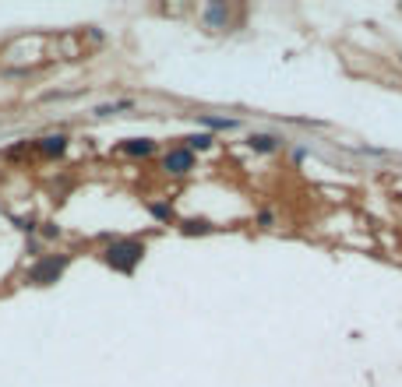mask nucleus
Here are the masks:
<instances>
[{
	"label": "nucleus",
	"instance_id": "obj_10",
	"mask_svg": "<svg viewBox=\"0 0 402 387\" xmlns=\"http://www.w3.org/2000/svg\"><path fill=\"white\" fill-rule=\"evenodd\" d=\"M205 127L208 130H233L237 120H222V116H205Z\"/></svg>",
	"mask_w": 402,
	"mask_h": 387
},
{
	"label": "nucleus",
	"instance_id": "obj_8",
	"mask_svg": "<svg viewBox=\"0 0 402 387\" xmlns=\"http://www.w3.org/2000/svg\"><path fill=\"white\" fill-rule=\"evenodd\" d=\"M180 229H184L188 236H205V232H212V225H208L205 218H188V222H184Z\"/></svg>",
	"mask_w": 402,
	"mask_h": 387
},
{
	"label": "nucleus",
	"instance_id": "obj_7",
	"mask_svg": "<svg viewBox=\"0 0 402 387\" xmlns=\"http://www.w3.org/2000/svg\"><path fill=\"white\" fill-rule=\"evenodd\" d=\"M226 18H229V11H226L222 4H212V7L205 11V21H208V25H215V28H219V25H226Z\"/></svg>",
	"mask_w": 402,
	"mask_h": 387
},
{
	"label": "nucleus",
	"instance_id": "obj_4",
	"mask_svg": "<svg viewBox=\"0 0 402 387\" xmlns=\"http://www.w3.org/2000/svg\"><path fill=\"white\" fill-rule=\"evenodd\" d=\"M36 148H39L46 159H60V155L67 152V138H64V134H50V138H39Z\"/></svg>",
	"mask_w": 402,
	"mask_h": 387
},
{
	"label": "nucleus",
	"instance_id": "obj_3",
	"mask_svg": "<svg viewBox=\"0 0 402 387\" xmlns=\"http://www.w3.org/2000/svg\"><path fill=\"white\" fill-rule=\"evenodd\" d=\"M163 169H166V173H173V176H184V173H191V169H195V152H188V148H177V152H170V155L163 159Z\"/></svg>",
	"mask_w": 402,
	"mask_h": 387
},
{
	"label": "nucleus",
	"instance_id": "obj_12",
	"mask_svg": "<svg viewBox=\"0 0 402 387\" xmlns=\"http://www.w3.org/2000/svg\"><path fill=\"white\" fill-rule=\"evenodd\" d=\"M148 211H152L156 218H170V204H148Z\"/></svg>",
	"mask_w": 402,
	"mask_h": 387
},
{
	"label": "nucleus",
	"instance_id": "obj_2",
	"mask_svg": "<svg viewBox=\"0 0 402 387\" xmlns=\"http://www.w3.org/2000/svg\"><path fill=\"white\" fill-rule=\"evenodd\" d=\"M64 268H67V257L64 254H46V257H39L25 271V282H32V286H53L64 275Z\"/></svg>",
	"mask_w": 402,
	"mask_h": 387
},
{
	"label": "nucleus",
	"instance_id": "obj_9",
	"mask_svg": "<svg viewBox=\"0 0 402 387\" xmlns=\"http://www.w3.org/2000/svg\"><path fill=\"white\" fill-rule=\"evenodd\" d=\"M134 102L131 99H120V102H109V106H99L96 109V116H113V113H120V109H131Z\"/></svg>",
	"mask_w": 402,
	"mask_h": 387
},
{
	"label": "nucleus",
	"instance_id": "obj_5",
	"mask_svg": "<svg viewBox=\"0 0 402 387\" xmlns=\"http://www.w3.org/2000/svg\"><path fill=\"white\" fill-rule=\"evenodd\" d=\"M120 152H124V155H134V159H145V155H152V152H156V141L134 138V141H124V145H120Z\"/></svg>",
	"mask_w": 402,
	"mask_h": 387
},
{
	"label": "nucleus",
	"instance_id": "obj_11",
	"mask_svg": "<svg viewBox=\"0 0 402 387\" xmlns=\"http://www.w3.org/2000/svg\"><path fill=\"white\" fill-rule=\"evenodd\" d=\"M212 141H215L212 134H195V138H188V152L191 148H212Z\"/></svg>",
	"mask_w": 402,
	"mask_h": 387
},
{
	"label": "nucleus",
	"instance_id": "obj_1",
	"mask_svg": "<svg viewBox=\"0 0 402 387\" xmlns=\"http://www.w3.org/2000/svg\"><path fill=\"white\" fill-rule=\"evenodd\" d=\"M145 257V243L141 240H116V243H109L106 250H102V261L113 268V271H134L138 268V261Z\"/></svg>",
	"mask_w": 402,
	"mask_h": 387
},
{
	"label": "nucleus",
	"instance_id": "obj_6",
	"mask_svg": "<svg viewBox=\"0 0 402 387\" xmlns=\"http://www.w3.org/2000/svg\"><path fill=\"white\" fill-rule=\"evenodd\" d=\"M251 148H254V152H276V148H279V138H276V134H254V138H251Z\"/></svg>",
	"mask_w": 402,
	"mask_h": 387
},
{
	"label": "nucleus",
	"instance_id": "obj_13",
	"mask_svg": "<svg viewBox=\"0 0 402 387\" xmlns=\"http://www.w3.org/2000/svg\"><path fill=\"white\" fill-rule=\"evenodd\" d=\"M43 236H46V240H57V236H60V229H57V225H46V229H43Z\"/></svg>",
	"mask_w": 402,
	"mask_h": 387
}]
</instances>
